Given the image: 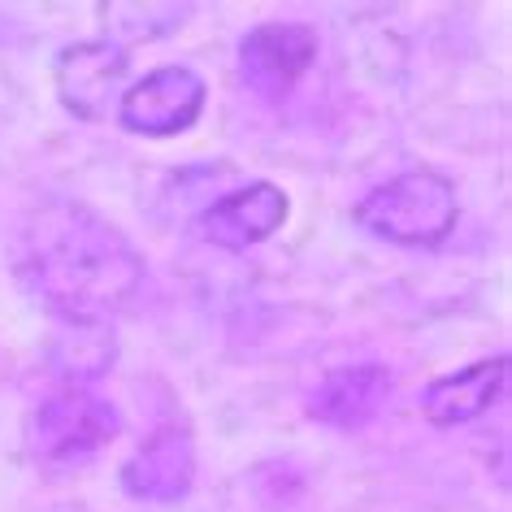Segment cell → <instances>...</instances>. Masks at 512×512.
<instances>
[{
    "instance_id": "obj_1",
    "label": "cell",
    "mask_w": 512,
    "mask_h": 512,
    "mask_svg": "<svg viewBox=\"0 0 512 512\" xmlns=\"http://www.w3.org/2000/svg\"><path fill=\"white\" fill-rule=\"evenodd\" d=\"M144 256L109 217L79 200H48L22 230V278L70 326H100L144 287Z\"/></svg>"
},
{
    "instance_id": "obj_9",
    "label": "cell",
    "mask_w": 512,
    "mask_h": 512,
    "mask_svg": "<svg viewBox=\"0 0 512 512\" xmlns=\"http://www.w3.org/2000/svg\"><path fill=\"white\" fill-rule=\"evenodd\" d=\"M508 387V356H491V361L465 365L456 374L434 378L426 391H421V417L430 426H465V421H478L482 413H491L499 404V395Z\"/></svg>"
},
{
    "instance_id": "obj_11",
    "label": "cell",
    "mask_w": 512,
    "mask_h": 512,
    "mask_svg": "<svg viewBox=\"0 0 512 512\" xmlns=\"http://www.w3.org/2000/svg\"><path fill=\"white\" fill-rule=\"evenodd\" d=\"M109 31L122 40H165V35L183 31L191 18V5H174V0H144V5H105Z\"/></svg>"
},
{
    "instance_id": "obj_3",
    "label": "cell",
    "mask_w": 512,
    "mask_h": 512,
    "mask_svg": "<svg viewBox=\"0 0 512 512\" xmlns=\"http://www.w3.org/2000/svg\"><path fill=\"white\" fill-rule=\"evenodd\" d=\"M122 430L118 408L83 387H66L35 408L27 421V447L44 469L87 465Z\"/></svg>"
},
{
    "instance_id": "obj_5",
    "label": "cell",
    "mask_w": 512,
    "mask_h": 512,
    "mask_svg": "<svg viewBox=\"0 0 512 512\" xmlns=\"http://www.w3.org/2000/svg\"><path fill=\"white\" fill-rule=\"evenodd\" d=\"M317 61V31L309 22H261L239 40V74L256 96L283 100Z\"/></svg>"
},
{
    "instance_id": "obj_4",
    "label": "cell",
    "mask_w": 512,
    "mask_h": 512,
    "mask_svg": "<svg viewBox=\"0 0 512 512\" xmlns=\"http://www.w3.org/2000/svg\"><path fill=\"white\" fill-rule=\"evenodd\" d=\"M209 87L196 70L187 66H161L144 74L139 83H131L118 100V122L131 135H148V139H174L187 135L200 122Z\"/></svg>"
},
{
    "instance_id": "obj_2",
    "label": "cell",
    "mask_w": 512,
    "mask_h": 512,
    "mask_svg": "<svg viewBox=\"0 0 512 512\" xmlns=\"http://www.w3.org/2000/svg\"><path fill=\"white\" fill-rule=\"evenodd\" d=\"M352 217L361 230L395 248H439L456 230L460 204L452 178L434 170H408L369 191Z\"/></svg>"
},
{
    "instance_id": "obj_6",
    "label": "cell",
    "mask_w": 512,
    "mask_h": 512,
    "mask_svg": "<svg viewBox=\"0 0 512 512\" xmlns=\"http://www.w3.org/2000/svg\"><path fill=\"white\" fill-rule=\"evenodd\" d=\"M57 96L79 122H100L113 100H122L126 48L113 40H83L57 57Z\"/></svg>"
},
{
    "instance_id": "obj_10",
    "label": "cell",
    "mask_w": 512,
    "mask_h": 512,
    "mask_svg": "<svg viewBox=\"0 0 512 512\" xmlns=\"http://www.w3.org/2000/svg\"><path fill=\"white\" fill-rule=\"evenodd\" d=\"M387 400H391L387 365H343L317 382L309 417L330 430H361L382 413Z\"/></svg>"
},
{
    "instance_id": "obj_7",
    "label": "cell",
    "mask_w": 512,
    "mask_h": 512,
    "mask_svg": "<svg viewBox=\"0 0 512 512\" xmlns=\"http://www.w3.org/2000/svg\"><path fill=\"white\" fill-rule=\"evenodd\" d=\"M196 482V443L183 426L152 430L122 465V491L139 504H178Z\"/></svg>"
},
{
    "instance_id": "obj_8",
    "label": "cell",
    "mask_w": 512,
    "mask_h": 512,
    "mask_svg": "<svg viewBox=\"0 0 512 512\" xmlns=\"http://www.w3.org/2000/svg\"><path fill=\"white\" fill-rule=\"evenodd\" d=\"M287 213H291V204L283 196V187L248 183L239 191L217 196L209 209L200 213V235L226 252H248L256 243L270 239L274 230H283Z\"/></svg>"
},
{
    "instance_id": "obj_12",
    "label": "cell",
    "mask_w": 512,
    "mask_h": 512,
    "mask_svg": "<svg viewBox=\"0 0 512 512\" xmlns=\"http://www.w3.org/2000/svg\"><path fill=\"white\" fill-rule=\"evenodd\" d=\"M113 361V339L100 326H74L57 348V365L70 378V387H83L87 378H100Z\"/></svg>"
}]
</instances>
